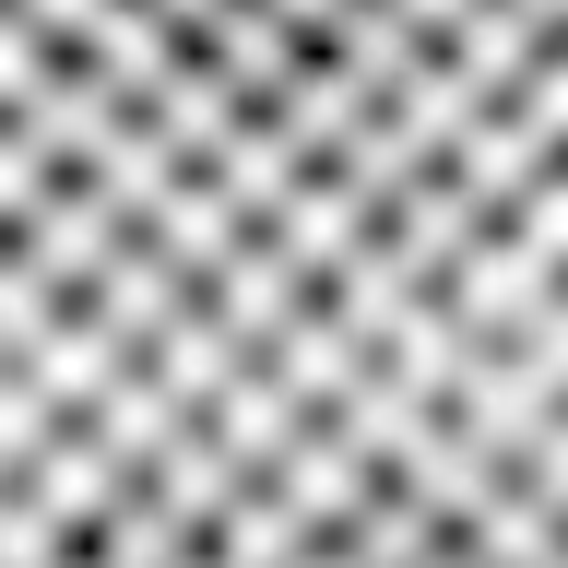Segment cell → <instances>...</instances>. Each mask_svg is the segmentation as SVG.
I'll return each instance as SVG.
<instances>
[{
	"mask_svg": "<svg viewBox=\"0 0 568 568\" xmlns=\"http://www.w3.org/2000/svg\"><path fill=\"white\" fill-rule=\"evenodd\" d=\"M273 12H284L296 36H320V48H332V36H344L355 12H367V0H273Z\"/></svg>",
	"mask_w": 568,
	"mask_h": 568,
	"instance_id": "6da1fadb",
	"label": "cell"
},
{
	"mask_svg": "<svg viewBox=\"0 0 568 568\" xmlns=\"http://www.w3.org/2000/svg\"><path fill=\"white\" fill-rule=\"evenodd\" d=\"M403 12H415V24H426V36H438V48H450V36H462V24H474V12H486V0H403Z\"/></svg>",
	"mask_w": 568,
	"mask_h": 568,
	"instance_id": "7a4b0ae2",
	"label": "cell"
},
{
	"mask_svg": "<svg viewBox=\"0 0 568 568\" xmlns=\"http://www.w3.org/2000/svg\"><path fill=\"white\" fill-rule=\"evenodd\" d=\"M521 12H532V24H545V36H568V0H521Z\"/></svg>",
	"mask_w": 568,
	"mask_h": 568,
	"instance_id": "3957f363",
	"label": "cell"
}]
</instances>
